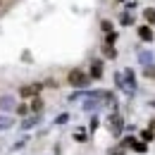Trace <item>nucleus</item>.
I'll list each match as a JSON object with an SVG mask.
<instances>
[{
	"label": "nucleus",
	"mask_w": 155,
	"mask_h": 155,
	"mask_svg": "<svg viewBox=\"0 0 155 155\" xmlns=\"http://www.w3.org/2000/svg\"><path fill=\"white\" fill-rule=\"evenodd\" d=\"M67 81H69L72 86H86V84H88V77H86L81 69H72L69 77H67Z\"/></svg>",
	"instance_id": "f257e3e1"
},
{
	"label": "nucleus",
	"mask_w": 155,
	"mask_h": 155,
	"mask_svg": "<svg viewBox=\"0 0 155 155\" xmlns=\"http://www.w3.org/2000/svg\"><path fill=\"white\" fill-rule=\"evenodd\" d=\"M38 91H41V86H38V84H36V86H24V88L19 91V96L29 100V98H34V96H36Z\"/></svg>",
	"instance_id": "f03ea898"
},
{
	"label": "nucleus",
	"mask_w": 155,
	"mask_h": 155,
	"mask_svg": "<svg viewBox=\"0 0 155 155\" xmlns=\"http://www.w3.org/2000/svg\"><path fill=\"white\" fill-rule=\"evenodd\" d=\"M138 38L141 41H153V29L150 26H138Z\"/></svg>",
	"instance_id": "7ed1b4c3"
},
{
	"label": "nucleus",
	"mask_w": 155,
	"mask_h": 155,
	"mask_svg": "<svg viewBox=\"0 0 155 155\" xmlns=\"http://www.w3.org/2000/svg\"><path fill=\"white\" fill-rule=\"evenodd\" d=\"M29 110H31V112H41V110H43V98L34 96V98H31V105H29Z\"/></svg>",
	"instance_id": "20e7f679"
},
{
	"label": "nucleus",
	"mask_w": 155,
	"mask_h": 155,
	"mask_svg": "<svg viewBox=\"0 0 155 155\" xmlns=\"http://www.w3.org/2000/svg\"><path fill=\"white\" fill-rule=\"evenodd\" d=\"M143 17H146V21H148V24H155V10H153V7L143 10Z\"/></svg>",
	"instance_id": "39448f33"
},
{
	"label": "nucleus",
	"mask_w": 155,
	"mask_h": 155,
	"mask_svg": "<svg viewBox=\"0 0 155 155\" xmlns=\"http://www.w3.org/2000/svg\"><path fill=\"white\" fill-rule=\"evenodd\" d=\"M100 74H103V67H100V62H96V64L91 67V77H93V79H100Z\"/></svg>",
	"instance_id": "423d86ee"
},
{
	"label": "nucleus",
	"mask_w": 155,
	"mask_h": 155,
	"mask_svg": "<svg viewBox=\"0 0 155 155\" xmlns=\"http://www.w3.org/2000/svg\"><path fill=\"white\" fill-rule=\"evenodd\" d=\"M141 136H143V141H153V138H155V134L150 131V129H146V131H141Z\"/></svg>",
	"instance_id": "0eeeda50"
},
{
	"label": "nucleus",
	"mask_w": 155,
	"mask_h": 155,
	"mask_svg": "<svg viewBox=\"0 0 155 155\" xmlns=\"http://www.w3.org/2000/svg\"><path fill=\"white\" fill-rule=\"evenodd\" d=\"M131 146H134L136 153H146V150H148V148H146V143H131Z\"/></svg>",
	"instance_id": "6e6552de"
},
{
	"label": "nucleus",
	"mask_w": 155,
	"mask_h": 155,
	"mask_svg": "<svg viewBox=\"0 0 155 155\" xmlns=\"http://www.w3.org/2000/svg\"><path fill=\"white\" fill-rule=\"evenodd\" d=\"M36 122H38V117H34V119H24V124H21V127H24V129H26V127H34V124H36Z\"/></svg>",
	"instance_id": "1a4fd4ad"
},
{
	"label": "nucleus",
	"mask_w": 155,
	"mask_h": 155,
	"mask_svg": "<svg viewBox=\"0 0 155 155\" xmlns=\"http://www.w3.org/2000/svg\"><path fill=\"white\" fill-rule=\"evenodd\" d=\"M115 41H117V34H107V38H105V43H107V45H112Z\"/></svg>",
	"instance_id": "9d476101"
},
{
	"label": "nucleus",
	"mask_w": 155,
	"mask_h": 155,
	"mask_svg": "<svg viewBox=\"0 0 155 155\" xmlns=\"http://www.w3.org/2000/svg\"><path fill=\"white\" fill-rule=\"evenodd\" d=\"M10 127V119L7 117H0V129H7Z\"/></svg>",
	"instance_id": "9b49d317"
},
{
	"label": "nucleus",
	"mask_w": 155,
	"mask_h": 155,
	"mask_svg": "<svg viewBox=\"0 0 155 155\" xmlns=\"http://www.w3.org/2000/svg\"><path fill=\"white\" fill-rule=\"evenodd\" d=\"M26 112H29V105H19L17 107V115H26Z\"/></svg>",
	"instance_id": "f8f14e48"
},
{
	"label": "nucleus",
	"mask_w": 155,
	"mask_h": 155,
	"mask_svg": "<svg viewBox=\"0 0 155 155\" xmlns=\"http://www.w3.org/2000/svg\"><path fill=\"white\" fill-rule=\"evenodd\" d=\"M146 77H148V79H155V67H148V69H146Z\"/></svg>",
	"instance_id": "ddd939ff"
},
{
	"label": "nucleus",
	"mask_w": 155,
	"mask_h": 155,
	"mask_svg": "<svg viewBox=\"0 0 155 155\" xmlns=\"http://www.w3.org/2000/svg\"><path fill=\"white\" fill-rule=\"evenodd\" d=\"M100 26H103V31H110V29H112V24H110V21H103Z\"/></svg>",
	"instance_id": "4468645a"
},
{
	"label": "nucleus",
	"mask_w": 155,
	"mask_h": 155,
	"mask_svg": "<svg viewBox=\"0 0 155 155\" xmlns=\"http://www.w3.org/2000/svg\"><path fill=\"white\" fill-rule=\"evenodd\" d=\"M0 5H2V0H0Z\"/></svg>",
	"instance_id": "2eb2a0df"
}]
</instances>
